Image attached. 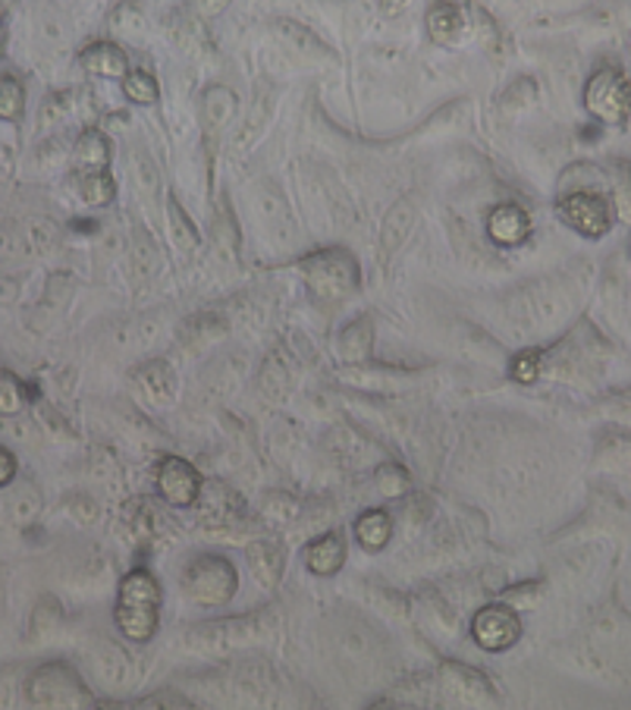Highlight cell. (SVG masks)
Listing matches in <instances>:
<instances>
[{
  "instance_id": "2e32d148",
  "label": "cell",
  "mask_w": 631,
  "mask_h": 710,
  "mask_svg": "<svg viewBox=\"0 0 631 710\" xmlns=\"http://www.w3.org/2000/svg\"><path fill=\"white\" fill-rule=\"evenodd\" d=\"M198 510H201V518L208 522V525H224V522H230L236 513H242L246 506H242V500L232 494L227 484H217V481H210V484H201V494H198Z\"/></svg>"
},
{
  "instance_id": "4dcf8cb0",
  "label": "cell",
  "mask_w": 631,
  "mask_h": 710,
  "mask_svg": "<svg viewBox=\"0 0 631 710\" xmlns=\"http://www.w3.org/2000/svg\"><path fill=\"white\" fill-rule=\"evenodd\" d=\"M544 374V352L540 349H525L513 359V378L521 384H535Z\"/></svg>"
},
{
  "instance_id": "83f0119b",
  "label": "cell",
  "mask_w": 631,
  "mask_h": 710,
  "mask_svg": "<svg viewBox=\"0 0 631 710\" xmlns=\"http://www.w3.org/2000/svg\"><path fill=\"white\" fill-rule=\"evenodd\" d=\"M123 95L135 101V104H157V97H161V85H157V79L148 73V70H135V73H126L123 79Z\"/></svg>"
},
{
  "instance_id": "5b68a950",
  "label": "cell",
  "mask_w": 631,
  "mask_h": 710,
  "mask_svg": "<svg viewBox=\"0 0 631 710\" xmlns=\"http://www.w3.org/2000/svg\"><path fill=\"white\" fill-rule=\"evenodd\" d=\"M183 595L198 607H224L236 597L239 573L230 559L220 554H198L183 569Z\"/></svg>"
},
{
  "instance_id": "9a60e30c",
  "label": "cell",
  "mask_w": 631,
  "mask_h": 710,
  "mask_svg": "<svg viewBox=\"0 0 631 710\" xmlns=\"http://www.w3.org/2000/svg\"><path fill=\"white\" fill-rule=\"evenodd\" d=\"M371 349H374V318L371 315H359L355 321H349L340 333V343L337 352L345 366H362L371 359Z\"/></svg>"
},
{
  "instance_id": "74e56055",
  "label": "cell",
  "mask_w": 631,
  "mask_h": 710,
  "mask_svg": "<svg viewBox=\"0 0 631 710\" xmlns=\"http://www.w3.org/2000/svg\"><path fill=\"white\" fill-rule=\"evenodd\" d=\"M412 7V0H383V13L386 17H402Z\"/></svg>"
},
{
  "instance_id": "7c38bea8",
  "label": "cell",
  "mask_w": 631,
  "mask_h": 710,
  "mask_svg": "<svg viewBox=\"0 0 631 710\" xmlns=\"http://www.w3.org/2000/svg\"><path fill=\"white\" fill-rule=\"evenodd\" d=\"M345 563V535L343 532H327L306 547V566L311 576L330 578L343 569Z\"/></svg>"
},
{
  "instance_id": "5bb4252c",
  "label": "cell",
  "mask_w": 631,
  "mask_h": 710,
  "mask_svg": "<svg viewBox=\"0 0 631 710\" xmlns=\"http://www.w3.org/2000/svg\"><path fill=\"white\" fill-rule=\"evenodd\" d=\"M246 557H249V566L255 578H258V585H265V588H277L280 585L283 566H287V554H283V547L277 541H255V544L246 547Z\"/></svg>"
},
{
  "instance_id": "8d00e7d4",
  "label": "cell",
  "mask_w": 631,
  "mask_h": 710,
  "mask_svg": "<svg viewBox=\"0 0 631 710\" xmlns=\"http://www.w3.org/2000/svg\"><path fill=\"white\" fill-rule=\"evenodd\" d=\"M170 212H173V217H176V224H179V227H176V233L183 236V243H186V246H195V233L189 230V224H186V214L179 212V205H176V202H170Z\"/></svg>"
},
{
  "instance_id": "f35d334b",
  "label": "cell",
  "mask_w": 631,
  "mask_h": 710,
  "mask_svg": "<svg viewBox=\"0 0 631 710\" xmlns=\"http://www.w3.org/2000/svg\"><path fill=\"white\" fill-rule=\"evenodd\" d=\"M3 17H7V0H0V25H3Z\"/></svg>"
},
{
  "instance_id": "7402d4cb",
  "label": "cell",
  "mask_w": 631,
  "mask_h": 710,
  "mask_svg": "<svg viewBox=\"0 0 631 710\" xmlns=\"http://www.w3.org/2000/svg\"><path fill=\"white\" fill-rule=\"evenodd\" d=\"M412 227H415V205H412L408 198H402L400 205L386 214V224H383L381 233L383 255H393V251L400 249L402 239L412 233Z\"/></svg>"
},
{
  "instance_id": "d6986e66",
  "label": "cell",
  "mask_w": 631,
  "mask_h": 710,
  "mask_svg": "<svg viewBox=\"0 0 631 710\" xmlns=\"http://www.w3.org/2000/svg\"><path fill=\"white\" fill-rule=\"evenodd\" d=\"M133 384L142 400H148L152 405H161L173 397L176 378H173V368L167 366V362L154 359V362H148V366H142L135 371Z\"/></svg>"
},
{
  "instance_id": "f1b7e54d",
  "label": "cell",
  "mask_w": 631,
  "mask_h": 710,
  "mask_svg": "<svg viewBox=\"0 0 631 710\" xmlns=\"http://www.w3.org/2000/svg\"><path fill=\"white\" fill-rule=\"evenodd\" d=\"M25 111V85L17 76H0V120H20Z\"/></svg>"
},
{
  "instance_id": "484cf974",
  "label": "cell",
  "mask_w": 631,
  "mask_h": 710,
  "mask_svg": "<svg viewBox=\"0 0 631 710\" xmlns=\"http://www.w3.org/2000/svg\"><path fill=\"white\" fill-rule=\"evenodd\" d=\"M261 390L268 393L270 400H287V393L292 390V378H289V368L280 356V349L265 362L261 371Z\"/></svg>"
},
{
  "instance_id": "4fadbf2b",
  "label": "cell",
  "mask_w": 631,
  "mask_h": 710,
  "mask_svg": "<svg viewBox=\"0 0 631 710\" xmlns=\"http://www.w3.org/2000/svg\"><path fill=\"white\" fill-rule=\"evenodd\" d=\"M82 66L85 73H92L97 79H126L130 73V58L126 51L114 44V41H95L82 51Z\"/></svg>"
},
{
  "instance_id": "7a4b0ae2",
  "label": "cell",
  "mask_w": 631,
  "mask_h": 710,
  "mask_svg": "<svg viewBox=\"0 0 631 710\" xmlns=\"http://www.w3.org/2000/svg\"><path fill=\"white\" fill-rule=\"evenodd\" d=\"M280 619L273 610H258V614L246 616H227L217 622H201L186 635V648L205 654V657H217V654H232L268 641L277 632Z\"/></svg>"
},
{
  "instance_id": "4316f807",
  "label": "cell",
  "mask_w": 631,
  "mask_h": 710,
  "mask_svg": "<svg viewBox=\"0 0 631 710\" xmlns=\"http://www.w3.org/2000/svg\"><path fill=\"white\" fill-rule=\"evenodd\" d=\"M374 484H377V491H381L383 497L396 500L402 494H408L412 475L402 469L400 462H383V465H377V472H374Z\"/></svg>"
},
{
  "instance_id": "836d02e7",
  "label": "cell",
  "mask_w": 631,
  "mask_h": 710,
  "mask_svg": "<svg viewBox=\"0 0 631 710\" xmlns=\"http://www.w3.org/2000/svg\"><path fill=\"white\" fill-rule=\"evenodd\" d=\"M135 708H192V701L186 694H179V691H157V694L142 698Z\"/></svg>"
},
{
  "instance_id": "6da1fadb",
  "label": "cell",
  "mask_w": 631,
  "mask_h": 710,
  "mask_svg": "<svg viewBox=\"0 0 631 710\" xmlns=\"http://www.w3.org/2000/svg\"><path fill=\"white\" fill-rule=\"evenodd\" d=\"M559 220L585 239H603L616 227V205L607 189V179L578 183L572 173H566V189L556 202Z\"/></svg>"
},
{
  "instance_id": "d6a6232c",
  "label": "cell",
  "mask_w": 631,
  "mask_h": 710,
  "mask_svg": "<svg viewBox=\"0 0 631 710\" xmlns=\"http://www.w3.org/2000/svg\"><path fill=\"white\" fill-rule=\"evenodd\" d=\"M265 516L273 522H292L299 516V500H292L289 494H270L265 500Z\"/></svg>"
},
{
  "instance_id": "9c48e42d",
  "label": "cell",
  "mask_w": 631,
  "mask_h": 710,
  "mask_svg": "<svg viewBox=\"0 0 631 710\" xmlns=\"http://www.w3.org/2000/svg\"><path fill=\"white\" fill-rule=\"evenodd\" d=\"M472 638L478 641L484 651H506L521 638V619H518L516 607L509 604H487L480 607L475 619H472Z\"/></svg>"
},
{
  "instance_id": "30bf717a",
  "label": "cell",
  "mask_w": 631,
  "mask_h": 710,
  "mask_svg": "<svg viewBox=\"0 0 631 710\" xmlns=\"http://www.w3.org/2000/svg\"><path fill=\"white\" fill-rule=\"evenodd\" d=\"M154 481H157L161 497L167 500L170 506H192L201 494V484H205L201 475H198V469L192 462L179 460V456L161 460Z\"/></svg>"
},
{
  "instance_id": "8992f818",
  "label": "cell",
  "mask_w": 631,
  "mask_h": 710,
  "mask_svg": "<svg viewBox=\"0 0 631 710\" xmlns=\"http://www.w3.org/2000/svg\"><path fill=\"white\" fill-rule=\"evenodd\" d=\"M585 111L610 130H625L631 120V76L619 66H600L585 85Z\"/></svg>"
},
{
  "instance_id": "52a82bcc",
  "label": "cell",
  "mask_w": 631,
  "mask_h": 710,
  "mask_svg": "<svg viewBox=\"0 0 631 710\" xmlns=\"http://www.w3.org/2000/svg\"><path fill=\"white\" fill-rule=\"evenodd\" d=\"M25 698L35 708H95V694L70 663H44L29 676Z\"/></svg>"
},
{
  "instance_id": "277c9868",
  "label": "cell",
  "mask_w": 631,
  "mask_h": 710,
  "mask_svg": "<svg viewBox=\"0 0 631 710\" xmlns=\"http://www.w3.org/2000/svg\"><path fill=\"white\" fill-rule=\"evenodd\" d=\"M116 629L130 641H148L157 632L161 619V588L148 569H133L120 582V597H116Z\"/></svg>"
},
{
  "instance_id": "f546056e",
  "label": "cell",
  "mask_w": 631,
  "mask_h": 710,
  "mask_svg": "<svg viewBox=\"0 0 631 710\" xmlns=\"http://www.w3.org/2000/svg\"><path fill=\"white\" fill-rule=\"evenodd\" d=\"M544 591H547L544 582H521V585L506 588L499 600L509 604V607H516V610H535L537 604H540V597H544Z\"/></svg>"
},
{
  "instance_id": "3957f363",
  "label": "cell",
  "mask_w": 631,
  "mask_h": 710,
  "mask_svg": "<svg viewBox=\"0 0 631 710\" xmlns=\"http://www.w3.org/2000/svg\"><path fill=\"white\" fill-rule=\"evenodd\" d=\"M296 270L302 274L308 292L327 306L349 299L362 284V268H359L355 255L345 249L311 251L296 261Z\"/></svg>"
},
{
  "instance_id": "1f68e13d",
  "label": "cell",
  "mask_w": 631,
  "mask_h": 710,
  "mask_svg": "<svg viewBox=\"0 0 631 710\" xmlns=\"http://www.w3.org/2000/svg\"><path fill=\"white\" fill-rule=\"evenodd\" d=\"M277 29H280V35H287L292 44H299L302 51H308V54H327V44L324 41H318L311 32H308L306 25H299V22H289V20H280L277 22Z\"/></svg>"
},
{
  "instance_id": "ffe728a7",
  "label": "cell",
  "mask_w": 631,
  "mask_h": 710,
  "mask_svg": "<svg viewBox=\"0 0 631 710\" xmlns=\"http://www.w3.org/2000/svg\"><path fill=\"white\" fill-rule=\"evenodd\" d=\"M236 111H239L236 92H230L227 85H210L208 92H205V97H201V123H205V133H220L232 116H236Z\"/></svg>"
},
{
  "instance_id": "e0dca14e",
  "label": "cell",
  "mask_w": 631,
  "mask_h": 710,
  "mask_svg": "<svg viewBox=\"0 0 631 710\" xmlns=\"http://www.w3.org/2000/svg\"><path fill=\"white\" fill-rule=\"evenodd\" d=\"M111 164V142L101 130H85L79 135L76 145H73V167L79 176H89V173H104Z\"/></svg>"
},
{
  "instance_id": "d4e9b609",
  "label": "cell",
  "mask_w": 631,
  "mask_h": 710,
  "mask_svg": "<svg viewBox=\"0 0 631 710\" xmlns=\"http://www.w3.org/2000/svg\"><path fill=\"white\" fill-rule=\"evenodd\" d=\"M79 193L89 205L95 208H107L116 198V179L111 176V171L104 173H89V176H79Z\"/></svg>"
},
{
  "instance_id": "ac0fdd59",
  "label": "cell",
  "mask_w": 631,
  "mask_h": 710,
  "mask_svg": "<svg viewBox=\"0 0 631 710\" xmlns=\"http://www.w3.org/2000/svg\"><path fill=\"white\" fill-rule=\"evenodd\" d=\"M424 25H427V35L434 44H459L462 35H465V17L456 3H446V0H437L427 17H424Z\"/></svg>"
},
{
  "instance_id": "cb8c5ba5",
  "label": "cell",
  "mask_w": 631,
  "mask_h": 710,
  "mask_svg": "<svg viewBox=\"0 0 631 710\" xmlns=\"http://www.w3.org/2000/svg\"><path fill=\"white\" fill-rule=\"evenodd\" d=\"M32 400V390L25 387L22 378H17L13 371H0V415H20L22 409Z\"/></svg>"
},
{
  "instance_id": "ba28073f",
  "label": "cell",
  "mask_w": 631,
  "mask_h": 710,
  "mask_svg": "<svg viewBox=\"0 0 631 710\" xmlns=\"http://www.w3.org/2000/svg\"><path fill=\"white\" fill-rule=\"evenodd\" d=\"M434 686L441 691L443 701H449V704L487 708V704L497 701L494 682L480 670H475V667H465V663H456V660H446V663H443L441 670H437Z\"/></svg>"
},
{
  "instance_id": "e575fe53",
  "label": "cell",
  "mask_w": 631,
  "mask_h": 710,
  "mask_svg": "<svg viewBox=\"0 0 631 710\" xmlns=\"http://www.w3.org/2000/svg\"><path fill=\"white\" fill-rule=\"evenodd\" d=\"M192 13L195 17H201V20H210V17H220L227 7H230V0H189Z\"/></svg>"
},
{
  "instance_id": "603a6c76",
  "label": "cell",
  "mask_w": 631,
  "mask_h": 710,
  "mask_svg": "<svg viewBox=\"0 0 631 710\" xmlns=\"http://www.w3.org/2000/svg\"><path fill=\"white\" fill-rule=\"evenodd\" d=\"M95 667L107 686H130L133 682V660L126 657L123 648L101 645V654H95Z\"/></svg>"
},
{
  "instance_id": "44dd1931",
  "label": "cell",
  "mask_w": 631,
  "mask_h": 710,
  "mask_svg": "<svg viewBox=\"0 0 631 710\" xmlns=\"http://www.w3.org/2000/svg\"><path fill=\"white\" fill-rule=\"evenodd\" d=\"M355 538L364 550H383L390 538H393V518L386 516V510H368L364 516L355 522Z\"/></svg>"
},
{
  "instance_id": "d590c367",
  "label": "cell",
  "mask_w": 631,
  "mask_h": 710,
  "mask_svg": "<svg viewBox=\"0 0 631 710\" xmlns=\"http://www.w3.org/2000/svg\"><path fill=\"white\" fill-rule=\"evenodd\" d=\"M17 472H20V462H17V456H13L7 446H0V487H7L10 481L17 479Z\"/></svg>"
},
{
  "instance_id": "8fae6325",
  "label": "cell",
  "mask_w": 631,
  "mask_h": 710,
  "mask_svg": "<svg viewBox=\"0 0 631 710\" xmlns=\"http://www.w3.org/2000/svg\"><path fill=\"white\" fill-rule=\"evenodd\" d=\"M487 233L503 249H516L531 236V217L521 205L506 202V205H497L494 212L487 214Z\"/></svg>"
}]
</instances>
